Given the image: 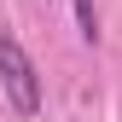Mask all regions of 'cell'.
Returning <instances> with one entry per match:
<instances>
[{
  "mask_svg": "<svg viewBox=\"0 0 122 122\" xmlns=\"http://www.w3.org/2000/svg\"><path fill=\"white\" fill-rule=\"evenodd\" d=\"M0 81H6V99H12L18 116L41 111V70H35V58L18 47V35H0Z\"/></svg>",
  "mask_w": 122,
  "mask_h": 122,
  "instance_id": "6da1fadb",
  "label": "cell"
},
{
  "mask_svg": "<svg viewBox=\"0 0 122 122\" xmlns=\"http://www.w3.org/2000/svg\"><path fill=\"white\" fill-rule=\"evenodd\" d=\"M76 6V23H81V41H99V12H93V0H70Z\"/></svg>",
  "mask_w": 122,
  "mask_h": 122,
  "instance_id": "7a4b0ae2",
  "label": "cell"
}]
</instances>
